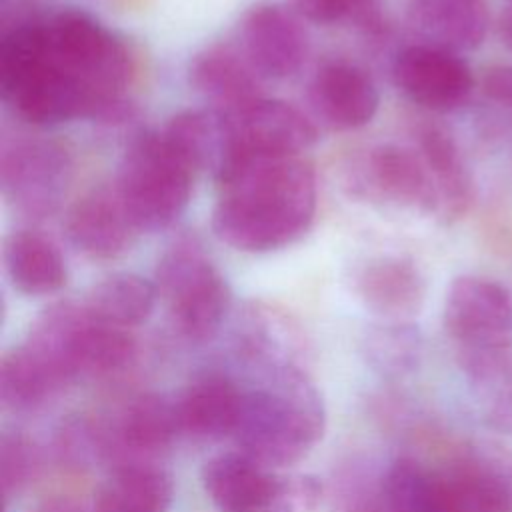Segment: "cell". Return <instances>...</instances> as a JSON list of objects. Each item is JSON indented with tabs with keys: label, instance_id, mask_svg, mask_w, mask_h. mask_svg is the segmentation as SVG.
Instances as JSON below:
<instances>
[{
	"label": "cell",
	"instance_id": "obj_1",
	"mask_svg": "<svg viewBox=\"0 0 512 512\" xmlns=\"http://www.w3.org/2000/svg\"><path fill=\"white\" fill-rule=\"evenodd\" d=\"M218 188L212 230L234 250L266 254L286 248L314 222L316 174L300 156L244 160Z\"/></svg>",
	"mask_w": 512,
	"mask_h": 512
},
{
	"label": "cell",
	"instance_id": "obj_2",
	"mask_svg": "<svg viewBox=\"0 0 512 512\" xmlns=\"http://www.w3.org/2000/svg\"><path fill=\"white\" fill-rule=\"evenodd\" d=\"M326 406L304 368L272 374L266 388L244 392L234 426L238 452L264 468L302 460L324 436Z\"/></svg>",
	"mask_w": 512,
	"mask_h": 512
},
{
	"label": "cell",
	"instance_id": "obj_3",
	"mask_svg": "<svg viewBox=\"0 0 512 512\" xmlns=\"http://www.w3.org/2000/svg\"><path fill=\"white\" fill-rule=\"evenodd\" d=\"M36 22L46 56L98 102V122L130 118L124 90L134 76V56L124 38L78 8H58Z\"/></svg>",
	"mask_w": 512,
	"mask_h": 512
},
{
	"label": "cell",
	"instance_id": "obj_4",
	"mask_svg": "<svg viewBox=\"0 0 512 512\" xmlns=\"http://www.w3.org/2000/svg\"><path fill=\"white\" fill-rule=\"evenodd\" d=\"M0 92L10 110L34 126L98 120V102L46 56L36 16L18 20L2 34Z\"/></svg>",
	"mask_w": 512,
	"mask_h": 512
},
{
	"label": "cell",
	"instance_id": "obj_5",
	"mask_svg": "<svg viewBox=\"0 0 512 512\" xmlns=\"http://www.w3.org/2000/svg\"><path fill=\"white\" fill-rule=\"evenodd\" d=\"M194 174L164 132L144 130L128 142L114 190L138 232H158L188 208Z\"/></svg>",
	"mask_w": 512,
	"mask_h": 512
},
{
	"label": "cell",
	"instance_id": "obj_6",
	"mask_svg": "<svg viewBox=\"0 0 512 512\" xmlns=\"http://www.w3.org/2000/svg\"><path fill=\"white\" fill-rule=\"evenodd\" d=\"M444 328L468 376L490 382L512 360V300L498 282L456 278L444 302Z\"/></svg>",
	"mask_w": 512,
	"mask_h": 512
},
{
	"label": "cell",
	"instance_id": "obj_7",
	"mask_svg": "<svg viewBox=\"0 0 512 512\" xmlns=\"http://www.w3.org/2000/svg\"><path fill=\"white\" fill-rule=\"evenodd\" d=\"M154 286L174 328L188 340L212 338L232 306V290L192 236L176 238L160 256Z\"/></svg>",
	"mask_w": 512,
	"mask_h": 512
},
{
	"label": "cell",
	"instance_id": "obj_8",
	"mask_svg": "<svg viewBox=\"0 0 512 512\" xmlns=\"http://www.w3.org/2000/svg\"><path fill=\"white\" fill-rule=\"evenodd\" d=\"M70 176V152L56 140H16L2 148V194L28 218L52 214L66 194Z\"/></svg>",
	"mask_w": 512,
	"mask_h": 512
},
{
	"label": "cell",
	"instance_id": "obj_9",
	"mask_svg": "<svg viewBox=\"0 0 512 512\" xmlns=\"http://www.w3.org/2000/svg\"><path fill=\"white\" fill-rule=\"evenodd\" d=\"M358 198L410 210L438 214V196L430 172L418 152L398 144H376L348 168L346 180Z\"/></svg>",
	"mask_w": 512,
	"mask_h": 512
},
{
	"label": "cell",
	"instance_id": "obj_10",
	"mask_svg": "<svg viewBox=\"0 0 512 512\" xmlns=\"http://www.w3.org/2000/svg\"><path fill=\"white\" fill-rule=\"evenodd\" d=\"M226 116L236 166L252 158H290L300 156L318 140V130L298 108L272 98H254Z\"/></svg>",
	"mask_w": 512,
	"mask_h": 512
},
{
	"label": "cell",
	"instance_id": "obj_11",
	"mask_svg": "<svg viewBox=\"0 0 512 512\" xmlns=\"http://www.w3.org/2000/svg\"><path fill=\"white\" fill-rule=\"evenodd\" d=\"M392 80L408 100L432 112L460 108L474 86L470 66L460 54L426 44H410L396 54Z\"/></svg>",
	"mask_w": 512,
	"mask_h": 512
},
{
	"label": "cell",
	"instance_id": "obj_12",
	"mask_svg": "<svg viewBox=\"0 0 512 512\" xmlns=\"http://www.w3.org/2000/svg\"><path fill=\"white\" fill-rule=\"evenodd\" d=\"M240 52L262 80H286L304 64L308 40L292 12L256 2L240 20Z\"/></svg>",
	"mask_w": 512,
	"mask_h": 512
},
{
	"label": "cell",
	"instance_id": "obj_13",
	"mask_svg": "<svg viewBox=\"0 0 512 512\" xmlns=\"http://www.w3.org/2000/svg\"><path fill=\"white\" fill-rule=\"evenodd\" d=\"M70 246L90 260H116L130 250L138 228L124 210L116 190L94 188L80 196L64 216Z\"/></svg>",
	"mask_w": 512,
	"mask_h": 512
},
{
	"label": "cell",
	"instance_id": "obj_14",
	"mask_svg": "<svg viewBox=\"0 0 512 512\" xmlns=\"http://www.w3.org/2000/svg\"><path fill=\"white\" fill-rule=\"evenodd\" d=\"M454 512H512V450L484 444L466 450L444 476Z\"/></svg>",
	"mask_w": 512,
	"mask_h": 512
},
{
	"label": "cell",
	"instance_id": "obj_15",
	"mask_svg": "<svg viewBox=\"0 0 512 512\" xmlns=\"http://www.w3.org/2000/svg\"><path fill=\"white\" fill-rule=\"evenodd\" d=\"M90 318L84 302H54L36 316L20 344L58 390L80 376V346Z\"/></svg>",
	"mask_w": 512,
	"mask_h": 512
},
{
	"label": "cell",
	"instance_id": "obj_16",
	"mask_svg": "<svg viewBox=\"0 0 512 512\" xmlns=\"http://www.w3.org/2000/svg\"><path fill=\"white\" fill-rule=\"evenodd\" d=\"M310 104L322 122L334 130L366 126L378 112L380 94L372 76L350 62H326L308 88Z\"/></svg>",
	"mask_w": 512,
	"mask_h": 512
},
{
	"label": "cell",
	"instance_id": "obj_17",
	"mask_svg": "<svg viewBox=\"0 0 512 512\" xmlns=\"http://www.w3.org/2000/svg\"><path fill=\"white\" fill-rule=\"evenodd\" d=\"M236 348L252 364L272 374L302 368L306 362V338L296 320L262 302L244 308L236 324ZM306 370V368H304Z\"/></svg>",
	"mask_w": 512,
	"mask_h": 512
},
{
	"label": "cell",
	"instance_id": "obj_18",
	"mask_svg": "<svg viewBox=\"0 0 512 512\" xmlns=\"http://www.w3.org/2000/svg\"><path fill=\"white\" fill-rule=\"evenodd\" d=\"M352 290L370 312L392 322H408L426 298L420 268L404 256L370 258L354 272Z\"/></svg>",
	"mask_w": 512,
	"mask_h": 512
},
{
	"label": "cell",
	"instance_id": "obj_19",
	"mask_svg": "<svg viewBox=\"0 0 512 512\" xmlns=\"http://www.w3.org/2000/svg\"><path fill=\"white\" fill-rule=\"evenodd\" d=\"M406 24L418 44L460 54L482 44L488 8L484 0H412Z\"/></svg>",
	"mask_w": 512,
	"mask_h": 512
},
{
	"label": "cell",
	"instance_id": "obj_20",
	"mask_svg": "<svg viewBox=\"0 0 512 512\" xmlns=\"http://www.w3.org/2000/svg\"><path fill=\"white\" fill-rule=\"evenodd\" d=\"M164 136L194 168L220 184L236 168V152L226 116L212 110H182L164 126Z\"/></svg>",
	"mask_w": 512,
	"mask_h": 512
},
{
	"label": "cell",
	"instance_id": "obj_21",
	"mask_svg": "<svg viewBox=\"0 0 512 512\" xmlns=\"http://www.w3.org/2000/svg\"><path fill=\"white\" fill-rule=\"evenodd\" d=\"M260 80L244 54L228 44H210L188 62L190 86L216 110H232L260 98Z\"/></svg>",
	"mask_w": 512,
	"mask_h": 512
},
{
	"label": "cell",
	"instance_id": "obj_22",
	"mask_svg": "<svg viewBox=\"0 0 512 512\" xmlns=\"http://www.w3.org/2000/svg\"><path fill=\"white\" fill-rule=\"evenodd\" d=\"M276 476L242 452H224L202 466V486L218 512H262Z\"/></svg>",
	"mask_w": 512,
	"mask_h": 512
},
{
	"label": "cell",
	"instance_id": "obj_23",
	"mask_svg": "<svg viewBox=\"0 0 512 512\" xmlns=\"http://www.w3.org/2000/svg\"><path fill=\"white\" fill-rule=\"evenodd\" d=\"M244 392L224 374H204L186 386L176 400L182 432L218 440L234 432Z\"/></svg>",
	"mask_w": 512,
	"mask_h": 512
},
{
	"label": "cell",
	"instance_id": "obj_24",
	"mask_svg": "<svg viewBox=\"0 0 512 512\" xmlns=\"http://www.w3.org/2000/svg\"><path fill=\"white\" fill-rule=\"evenodd\" d=\"M172 476L148 460H122L98 488L94 512H168Z\"/></svg>",
	"mask_w": 512,
	"mask_h": 512
},
{
	"label": "cell",
	"instance_id": "obj_25",
	"mask_svg": "<svg viewBox=\"0 0 512 512\" xmlns=\"http://www.w3.org/2000/svg\"><path fill=\"white\" fill-rule=\"evenodd\" d=\"M2 258L12 286L26 296H48L66 284L68 272L60 250L34 230L8 234Z\"/></svg>",
	"mask_w": 512,
	"mask_h": 512
},
{
	"label": "cell",
	"instance_id": "obj_26",
	"mask_svg": "<svg viewBox=\"0 0 512 512\" xmlns=\"http://www.w3.org/2000/svg\"><path fill=\"white\" fill-rule=\"evenodd\" d=\"M418 154L424 160L438 196V214L444 220L460 218L472 204V178L452 136L426 124L416 134Z\"/></svg>",
	"mask_w": 512,
	"mask_h": 512
},
{
	"label": "cell",
	"instance_id": "obj_27",
	"mask_svg": "<svg viewBox=\"0 0 512 512\" xmlns=\"http://www.w3.org/2000/svg\"><path fill=\"white\" fill-rule=\"evenodd\" d=\"M180 432L176 400L158 392H146L132 398L124 408L116 428V446L130 452V460H144L140 456L168 448Z\"/></svg>",
	"mask_w": 512,
	"mask_h": 512
},
{
	"label": "cell",
	"instance_id": "obj_28",
	"mask_svg": "<svg viewBox=\"0 0 512 512\" xmlns=\"http://www.w3.org/2000/svg\"><path fill=\"white\" fill-rule=\"evenodd\" d=\"M378 496L386 512H454L446 478L406 456L390 464Z\"/></svg>",
	"mask_w": 512,
	"mask_h": 512
},
{
	"label": "cell",
	"instance_id": "obj_29",
	"mask_svg": "<svg viewBox=\"0 0 512 512\" xmlns=\"http://www.w3.org/2000/svg\"><path fill=\"white\" fill-rule=\"evenodd\" d=\"M156 298L154 282L132 272H116L90 288L84 306L96 320L128 330L150 318Z\"/></svg>",
	"mask_w": 512,
	"mask_h": 512
},
{
	"label": "cell",
	"instance_id": "obj_30",
	"mask_svg": "<svg viewBox=\"0 0 512 512\" xmlns=\"http://www.w3.org/2000/svg\"><path fill=\"white\" fill-rule=\"evenodd\" d=\"M58 386L50 376L18 346L2 356L0 362V398L10 410H34L44 404Z\"/></svg>",
	"mask_w": 512,
	"mask_h": 512
},
{
	"label": "cell",
	"instance_id": "obj_31",
	"mask_svg": "<svg viewBox=\"0 0 512 512\" xmlns=\"http://www.w3.org/2000/svg\"><path fill=\"white\" fill-rule=\"evenodd\" d=\"M136 354V340L126 328L90 318L80 346V376H108L126 368Z\"/></svg>",
	"mask_w": 512,
	"mask_h": 512
},
{
	"label": "cell",
	"instance_id": "obj_32",
	"mask_svg": "<svg viewBox=\"0 0 512 512\" xmlns=\"http://www.w3.org/2000/svg\"><path fill=\"white\" fill-rule=\"evenodd\" d=\"M368 364L382 374H404L412 370L420 356L418 330L408 322H392L372 326L362 344Z\"/></svg>",
	"mask_w": 512,
	"mask_h": 512
},
{
	"label": "cell",
	"instance_id": "obj_33",
	"mask_svg": "<svg viewBox=\"0 0 512 512\" xmlns=\"http://www.w3.org/2000/svg\"><path fill=\"white\" fill-rule=\"evenodd\" d=\"M292 10L320 26L354 24L368 34L382 32V12L378 0H292Z\"/></svg>",
	"mask_w": 512,
	"mask_h": 512
},
{
	"label": "cell",
	"instance_id": "obj_34",
	"mask_svg": "<svg viewBox=\"0 0 512 512\" xmlns=\"http://www.w3.org/2000/svg\"><path fill=\"white\" fill-rule=\"evenodd\" d=\"M38 466V450L26 434L14 430L0 436V484L6 504L30 486Z\"/></svg>",
	"mask_w": 512,
	"mask_h": 512
},
{
	"label": "cell",
	"instance_id": "obj_35",
	"mask_svg": "<svg viewBox=\"0 0 512 512\" xmlns=\"http://www.w3.org/2000/svg\"><path fill=\"white\" fill-rule=\"evenodd\" d=\"M322 482L310 474L276 476L270 500L262 512H316L322 502Z\"/></svg>",
	"mask_w": 512,
	"mask_h": 512
},
{
	"label": "cell",
	"instance_id": "obj_36",
	"mask_svg": "<svg viewBox=\"0 0 512 512\" xmlns=\"http://www.w3.org/2000/svg\"><path fill=\"white\" fill-rule=\"evenodd\" d=\"M484 386H494L496 396L492 404V418L498 426L512 430V360Z\"/></svg>",
	"mask_w": 512,
	"mask_h": 512
},
{
	"label": "cell",
	"instance_id": "obj_37",
	"mask_svg": "<svg viewBox=\"0 0 512 512\" xmlns=\"http://www.w3.org/2000/svg\"><path fill=\"white\" fill-rule=\"evenodd\" d=\"M484 92L492 100L512 108V64L490 68L484 76Z\"/></svg>",
	"mask_w": 512,
	"mask_h": 512
},
{
	"label": "cell",
	"instance_id": "obj_38",
	"mask_svg": "<svg viewBox=\"0 0 512 512\" xmlns=\"http://www.w3.org/2000/svg\"><path fill=\"white\" fill-rule=\"evenodd\" d=\"M500 38L508 50H512V0H504L500 12Z\"/></svg>",
	"mask_w": 512,
	"mask_h": 512
},
{
	"label": "cell",
	"instance_id": "obj_39",
	"mask_svg": "<svg viewBox=\"0 0 512 512\" xmlns=\"http://www.w3.org/2000/svg\"><path fill=\"white\" fill-rule=\"evenodd\" d=\"M32 512H84V510L80 506H76L74 502H70V500L52 498V500H46V502L38 504Z\"/></svg>",
	"mask_w": 512,
	"mask_h": 512
},
{
	"label": "cell",
	"instance_id": "obj_40",
	"mask_svg": "<svg viewBox=\"0 0 512 512\" xmlns=\"http://www.w3.org/2000/svg\"><path fill=\"white\" fill-rule=\"evenodd\" d=\"M348 512H386L380 496L376 500H364V502H358L352 510Z\"/></svg>",
	"mask_w": 512,
	"mask_h": 512
}]
</instances>
